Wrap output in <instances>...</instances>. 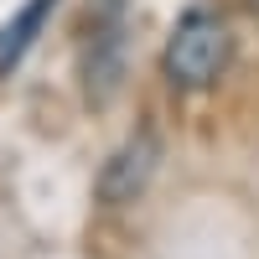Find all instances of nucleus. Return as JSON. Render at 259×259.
Listing matches in <instances>:
<instances>
[{
    "instance_id": "1",
    "label": "nucleus",
    "mask_w": 259,
    "mask_h": 259,
    "mask_svg": "<svg viewBox=\"0 0 259 259\" xmlns=\"http://www.w3.org/2000/svg\"><path fill=\"white\" fill-rule=\"evenodd\" d=\"M161 68L166 83L182 94H197L207 83H218V73L228 68V26L218 11H187L166 36V52H161Z\"/></svg>"
},
{
    "instance_id": "2",
    "label": "nucleus",
    "mask_w": 259,
    "mask_h": 259,
    "mask_svg": "<svg viewBox=\"0 0 259 259\" xmlns=\"http://www.w3.org/2000/svg\"><path fill=\"white\" fill-rule=\"evenodd\" d=\"M124 0H99L89 6V21H83V47H78V78L83 94H89L94 109L114 104V94L124 89Z\"/></svg>"
},
{
    "instance_id": "3",
    "label": "nucleus",
    "mask_w": 259,
    "mask_h": 259,
    "mask_svg": "<svg viewBox=\"0 0 259 259\" xmlns=\"http://www.w3.org/2000/svg\"><path fill=\"white\" fill-rule=\"evenodd\" d=\"M156 166H161V140H156V130H135V135L104 161V171H99V202H104V207L135 202L140 192L150 187Z\"/></svg>"
},
{
    "instance_id": "4",
    "label": "nucleus",
    "mask_w": 259,
    "mask_h": 259,
    "mask_svg": "<svg viewBox=\"0 0 259 259\" xmlns=\"http://www.w3.org/2000/svg\"><path fill=\"white\" fill-rule=\"evenodd\" d=\"M52 6H57V0H26V6L0 26V68H11V62L36 41V31L47 26V16H52Z\"/></svg>"
},
{
    "instance_id": "5",
    "label": "nucleus",
    "mask_w": 259,
    "mask_h": 259,
    "mask_svg": "<svg viewBox=\"0 0 259 259\" xmlns=\"http://www.w3.org/2000/svg\"><path fill=\"white\" fill-rule=\"evenodd\" d=\"M249 6H254V11H259V0H249Z\"/></svg>"
}]
</instances>
